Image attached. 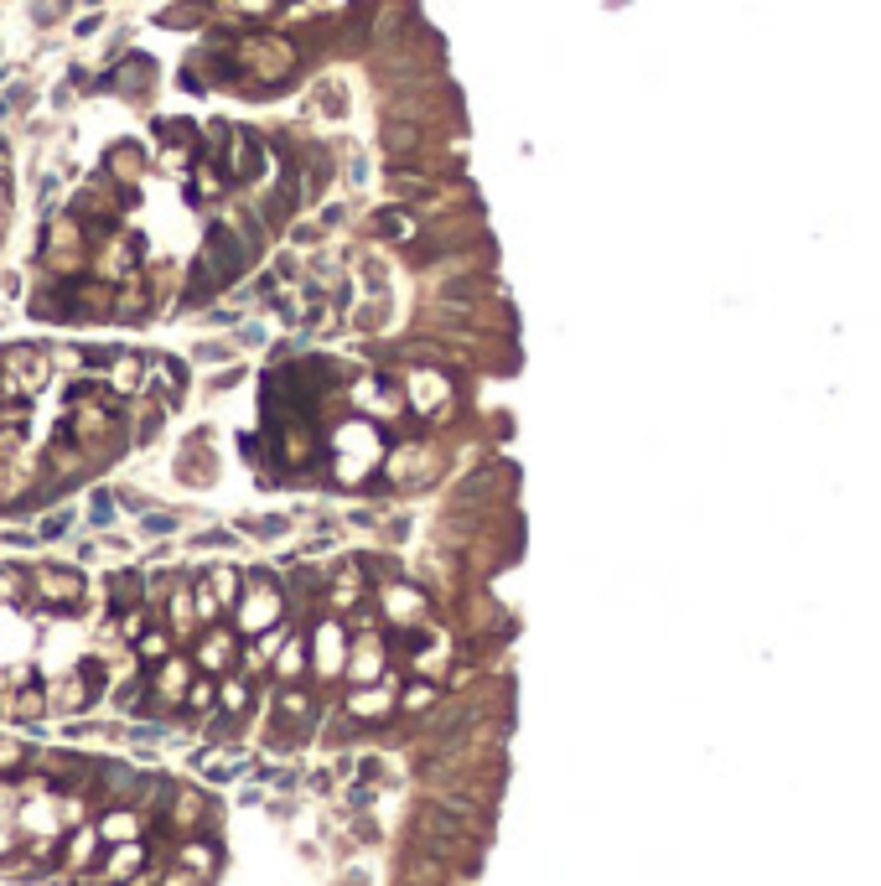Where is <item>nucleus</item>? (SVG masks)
Here are the masks:
<instances>
[{"label": "nucleus", "mask_w": 881, "mask_h": 886, "mask_svg": "<svg viewBox=\"0 0 881 886\" xmlns=\"http://www.w3.org/2000/svg\"><path fill=\"white\" fill-rule=\"evenodd\" d=\"M379 607L390 611L394 628H405V617H410V611H420L426 602H420V591H415V586H399V581H394V586L379 591Z\"/></svg>", "instance_id": "39448f33"}, {"label": "nucleus", "mask_w": 881, "mask_h": 886, "mask_svg": "<svg viewBox=\"0 0 881 886\" xmlns=\"http://www.w3.org/2000/svg\"><path fill=\"white\" fill-rule=\"evenodd\" d=\"M431 700H436V689H431V685H426V689L415 685L410 695H405V710H431Z\"/></svg>", "instance_id": "1a4fd4ad"}, {"label": "nucleus", "mask_w": 881, "mask_h": 886, "mask_svg": "<svg viewBox=\"0 0 881 886\" xmlns=\"http://www.w3.org/2000/svg\"><path fill=\"white\" fill-rule=\"evenodd\" d=\"M373 229H379L384 238H410L415 234V218L405 213V208H384V213L373 218Z\"/></svg>", "instance_id": "6e6552de"}, {"label": "nucleus", "mask_w": 881, "mask_h": 886, "mask_svg": "<svg viewBox=\"0 0 881 886\" xmlns=\"http://www.w3.org/2000/svg\"><path fill=\"white\" fill-rule=\"evenodd\" d=\"M306 638H312V669L322 674V679H337V674L348 669V632H343V622L316 617Z\"/></svg>", "instance_id": "f03ea898"}, {"label": "nucleus", "mask_w": 881, "mask_h": 886, "mask_svg": "<svg viewBox=\"0 0 881 886\" xmlns=\"http://www.w3.org/2000/svg\"><path fill=\"white\" fill-rule=\"evenodd\" d=\"M187 363L146 342L47 327L0 342V518L62 498L146 452L187 399Z\"/></svg>", "instance_id": "f257e3e1"}, {"label": "nucleus", "mask_w": 881, "mask_h": 886, "mask_svg": "<svg viewBox=\"0 0 881 886\" xmlns=\"http://www.w3.org/2000/svg\"><path fill=\"white\" fill-rule=\"evenodd\" d=\"M348 669H352V679H363V685H369V679H379V669H384V649H373V638H363V643H358V653L348 658Z\"/></svg>", "instance_id": "0eeeda50"}, {"label": "nucleus", "mask_w": 881, "mask_h": 886, "mask_svg": "<svg viewBox=\"0 0 881 886\" xmlns=\"http://www.w3.org/2000/svg\"><path fill=\"white\" fill-rule=\"evenodd\" d=\"M11 218H16V177H11V151L0 140V249L11 238Z\"/></svg>", "instance_id": "20e7f679"}, {"label": "nucleus", "mask_w": 881, "mask_h": 886, "mask_svg": "<svg viewBox=\"0 0 881 886\" xmlns=\"http://www.w3.org/2000/svg\"><path fill=\"white\" fill-rule=\"evenodd\" d=\"M348 715L352 721H384L390 715V689H358L348 700Z\"/></svg>", "instance_id": "423d86ee"}, {"label": "nucleus", "mask_w": 881, "mask_h": 886, "mask_svg": "<svg viewBox=\"0 0 881 886\" xmlns=\"http://www.w3.org/2000/svg\"><path fill=\"white\" fill-rule=\"evenodd\" d=\"M405 394H410V405L415 410H441L451 399V384H447V374H436V369H420V374H410V384H405Z\"/></svg>", "instance_id": "7ed1b4c3"}]
</instances>
